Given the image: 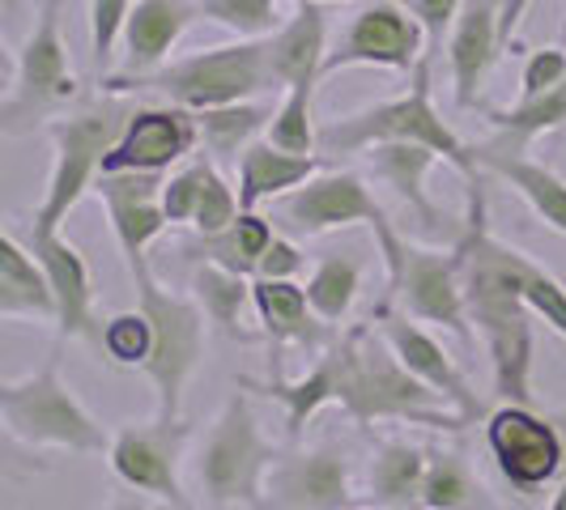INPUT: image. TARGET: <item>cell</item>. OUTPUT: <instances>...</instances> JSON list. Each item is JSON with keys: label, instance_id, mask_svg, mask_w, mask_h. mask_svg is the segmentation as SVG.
<instances>
[{"label": "cell", "instance_id": "obj_1", "mask_svg": "<svg viewBox=\"0 0 566 510\" xmlns=\"http://www.w3.org/2000/svg\"><path fill=\"white\" fill-rule=\"evenodd\" d=\"M340 349V408L354 425L405 422L426 429H460L469 425L434 387H426L413 370L392 353L384 332L370 323H354L345 337H337Z\"/></svg>", "mask_w": 566, "mask_h": 510}, {"label": "cell", "instance_id": "obj_2", "mask_svg": "<svg viewBox=\"0 0 566 510\" xmlns=\"http://www.w3.org/2000/svg\"><path fill=\"white\" fill-rule=\"evenodd\" d=\"M430 77H434V60H422L409 73V89L405 94L319 124V153L324 158H345V153H367L375 145H426L452 170H460L464 183L482 179L485 170L478 162V149L464 141L452 124L443 119V111L434 107Z\"/></svg>", "mask_w": 566, "mask_h": 510}, {"label": "cell", "instance_id": "obj_3", "mask_svg": "<svg viewBox=\"0 0 566 510\" xmlns=\"http://www.w3.org/2000/svg\"><path fill=\"white\" fill-rule=\"evenodd\" d=\"M277 455L264 438L248 387L234 383L192 451V481L209 510H269V472Z\"/></svg>", "mask_w": 566, "mask_h": 510}, {"label": "cell", "instance_id": "obj_4", "mask_svg": "<svg viewBox=\"0 0 566 510\" xmlns=\"http://www.w3.org/2000/svg\"><path fill=\"white\" fill-rule=\"evenodd\" d=\"M137 111L128 103V94H107L98 103H85L77 111H64L48 124L52 137V170H48V188L34 204V230H60L69 222V213L82 204L98 179H103V158L119 141L128 115Z\"/></svg>", "mask_w": 566, "mask_h": 510}, {"label": "cell", "instance_id": "obj_5", "mask_svg": "<svg viewBox=\"0 0 566 510\" xmlns=\"http://www.w3.org/2000/svg\"><path fill=\"white\" fill-rule=\"evenodd\" d=\"M0 422L9 438L30 451L107 455L115 438L64 383L60 358H48V366L0 383Z\"/></svg>", "mask_w": 566, "mask_h": 510}, {"label": "cell", "instance_id": "obj_6", "mask_svg": "<svg viewBox=\"0 0 566 510\" xmlns=\"http://www.w3.org/2000/svg\"><path fill=\"white\" fill-rule=\"evenodd\" d=\"M107 94H158L163 103L188 107V111H209V107H230V103H248L260 98L269 82V47L264 39H234V43H218V47H200L192 56L170 60L158 73L137 77V82H119V77H103Z\"/></svg>", "mask_w": 566, "mask_h": 510}, {"label": "cell", "instance_id": "obj_7", "mask_svg": "<svg viewBox=\"0 0 566 510\" xmlns=\"http://www.w3.org/2000/svg\"><path fill=\"white\" fill-rule=\"evenodd\" d=\"M375 234V247L384 259V277H388V294L384 302L413 315L418 323H434L448 328L464 344H473V319H469V302H464V281H460V259L455 247H422L409 234L392 226V217H384Z\"/></svg>", "mask_w": 566, "mask_h": 510}, {"label": "cell", "instance_id": "obj_8", "mask_svg": "<svg viewBox=\"0 0 566 510\" xmlns=\"http://www.w3.org/2000/svg\"><path fill=\"white\" fill-rule=\"evenodd\" d=\"M64 0H43L34 13V26L13 56V77L0 103V128L9 137H27L34 128H48L82 98V82L73 73L64 26H60Z\"/></svg>", "mask_w": 566, "mask_h": 510}, {"label": "cell", "instance_id": "obj_9", "mask_svg": "<svg viewBox=\"0 0 566 510\" xmlns=\"http://www.w3.org/2000/svg\"><path fill=\"white\" fill-rule=\"evenodd\" d=\"M133 285H137V307L154 323V353H149V362L142 370L145 379L154 383L158 417L179 422L184 417L188 383H192V374L200 370V358H205L209 319L192 302V294H170L149 268L133 273Z\"/></svg>", "mask_w": 566, "mask_h": 510}, {"label": "cell", "instance_id": "obj_10", "mask_svg": "<svg viewBox=\"0 0 566 510\" xmlns=\"http://www.w3.org/2000/svg\"><path fill=\"white\" fill-rule=\"evenodd\" d=\"M426 56L422 22L400 4V0H363L337 43L328 47L324 77H337L345 68H388V73H413Z\"/></svg>", "mask_w": 566, "mask_h": 510}, {"label": "cell", "instance_id": "obj_11", "mask_svg": "<svg viewBox=\"0 0 566 510\" xmlns=\"http://www.w3.org/2000/svg\"><path fill=\"white\" fill-rule=\"evenodd\" d=\"M188 438L192 429L188 422H167V417H154V422H133L119 425L112 438V464L115 481L124 489H137L145 498H158L170 510H184L192 498L184 493V459H188Z\"/></svg>", "mask_w": 566, "mask_h": 510}, {"label": "cell", "instance_id": "obj_12", "mask_svg": "<svg viewBox=\"0 0 566 510\" xmlns=\"http://www.w3.org/2000/svg\"><path fill=\"white\" fill-rule=\"evenodd\" d=\"M485 447L515 489H541L566 464L563 429L541 417L533 404H499L485 417Z\"/></svg>", "mask_w": 566, "mask_h": 510}, {"label": "cell", "instance_id": "obj_13", "mask_svg": "<svg viewBox=\"0 0 566 510\" xmlns=\"http://www.w3.org/2000/svg\"><path fill=\"white\" fill-rule=\"evenodd\" d=\"M277 217L285 222V230H294L303 238H319V234H333V230L349 226L375 230L388 213L375 200V192L367 188L363 174L324 167L315 170L303 188H294V192H285L277 200Z\"/></svg>", "mask_w": 566, "mask_h": 510}, {"label": "cell", "instance_id": "obj_14", "mask_svg": "<svg viewBox=\"0 0 566 510\" xmlns=\"http://www.w3.org/2000/svg\"><path fill=\"white\" fill-rule=\"evenodd\" d=\"M354 502V464L333 438L285 455L269 472V510H349Z\"/></svg>", "mask_w": 566, "mask_h": 510}, {"label": "cell", "instance_id": "obj_15", "mask_svg": "<svg viewBox=\"0 0 566 510\" xmlns=\"http://www.w3.org/2000/svg\"><path fill=\"white\" fill-rule=\"evenodd\" d=\"M200 145L197 111L175 107V103H145L128 115L119 141L103 158V174L115 170H149V174H170L184 158H192Z\"/></svg>", "mask_w": 566, "mask_h": 510}, {"label": "cell", "instance_id": "obj_16", "mask_svg": "<svg viewBox=\"0 0 566 510\" xmlns=\"http://www.w3.org/2000/svg\"><path fill=\"white\" fill-rule=\"evenodd\" d=\"M163 179L167 174H149V170H115V174H103L94 188L107 209V226L124 255L128 277L149 268V247L170 226L163 209Z\"/></svg>", "mask_w": 566, "mask_h": 510}, {"label": "cell", "instance_id": "obj_17", "mask_svg": "<svg viewBox=\"0 0 566 510\" xmlns=\"http://www.w3.org/2000/svg\"><path fill=\"white\" fill-rule=\"evenodd\" d=\"M370 319H375V328L384 332V340L392 344V353H397L400 362L413 370L426 387H434L439 396L448 400L464 422L485 417V400L473 392L469 374L455 366L452 353L426 332V323H418L413 315H405L400 307H392V302H379Z\"/></svg>", "mask_w": 566, "mask_h": 510}, {"label": "cell", "instance_id": "obj_18", "mask_svg": "<svg viewBox=\"0 0 566 510\" xmlns=\"http://www.w3.org/2000/svg\"><path fill=\"white\" fill-rule=\"evenodd\" d=\"M30 252L39 255L48 281L56 289V332L60 340H85L103 349V319L94 307V281L90 264L77 243H69L60 230L30 226Z\"/></svg>", "mask_w": 566, "mask_h": 510}, {"label": "cell", "instance_id": "obj_19", "mask_svg": "<svg viewBox=\"0 0 566 510\" xmlns=\"http://www.w3.org/2000/svg\"><path fill=\"white\" fill-rule=\"evenodd\" d=\"M503 0H464L455 30L448 39V73H452V98L460 111L482 107V89L494 73L503 43Z\"/></svg>", "mask_w": 566, "mask_h": 510}, {"label": "cell", "instance_id": "obj_20", "mask_svg": "<svg viewBox=\"0 0 566 510\" xmlns=\"http://www.w3.org/2000/svg\"><path fill=\"white\" fill-rule=\"evenodd\" d=\"M197 18V0H137L124 22V39H119V68L107 77L137 82V77L158 73L163 64H170V52L179 47V39Z\"/></svg>", "mask_w": 566, "mask_h": 510}, {"label": "cell", "instance_id": "obj_21", "mask_svg": "<svg viewBox=\"0 0 566 510\" xmlns=\"http://www.w3.org/2000/svg\"><path fill=\"white\" fill-rule=\"evenodd\" d=\"M269 82L277 94L294 85L324 82V60H328V9L319 0H294L285 22L269 39Z\"/></svg>", "mask_w": 566, "mask_h": 510}, {"label": "cell", "instance_id": "obj_22", "mask_svg": "<svg viewBox=\"0 0 566 510\" xmlns=\"http://www.w3.org/2000/svg\"><path fill=\"white\" fill-rule=\"evenodd\" d=\"M252 298H255V323L260 332L273 344V358L282 349H303V353H324L333 337L319 315H315L312 298H307V285L298 281H269V277H252Z\"/></svg>", "mask_w": 566, "mask_h": 510}, {"label": "cell", "instance_id": "obj_23", "mask_svg": "<svg viewBox=\"0 0 566 510\" xmlns=\"http://www.w3.org/2000/svg\"><path fill=\"white\" fill-rule=\"evenodd\" d=\"M239 387H248V392H264V396L273 400V404L282 408L290 443H298V438H303V429L315 422V413L340 400V349H337V340L315 358V366L307 370L303 379H285L282 366H273L269 379H239Z\"/></svg>", "mask_w": 566, "mask_h": 510}, {"label": "cell", "instance_id": "obj_24", "mask_svg": "<svg viewBox=\"0 0 566 510\" xmlns=\"http://www.w3.org/2000/svg\"><path fill=\"white\" fill-rule=\"evenodd\" d=\"M328 167L324 153H290L269 137H260L243 149L239 167H234V188H239V204L243 209H260L269 200H282L285 192L303 188L315 170Z\"/></svg>", "mask_w": 566, "mask_h": 510}, {"label": "cell", "instance_id": "obj_25", "mask_svg": "<svg viewBox=\"0 0 566 510\" xmlns=\"http://www.w3.org/2000/svg\"><path fill=\"white\" fill-rule=\"evenodd\" d=\"M478 162L485 174H499L515 196L533 209L545 230L566 234V179L554 167L537 162L533 153H507V149H490V145H473Z\"/></svg>", "mask_w": 566, "mask_h": 510}, {"label": "cell", "instance_id": "obj_26", "mask_svg": "<svg viewBox=\"0 0 566 510\" xmlns=\"http://www.w3.org/2000/svg\"><path fill=\"white\" fill-rule=\"evenodd\" d=\"M0 319H48L56 323V289L48 281L39 255L18 230L0 234Z\"/></svg>", "mask_w": 566, "mask_h": 510}, {"label": "cell", "instance_id": "obj_27", "mask_svg": "<svg viewBox=\"0 0 566 510\" xmlns=\"http://www.w3.org/2000/svg\"><path fill=\"white\" fill-rule=\"evenodd\" d=\"M363 158H367L370 174L384 179L426 230L443 226L439 204H434L430 192H426V179H430L434 162H443L434 149H426V145H375V149H367Z\"/></svg>", "mask_w": 566, "mask_h": 510}, {"label": "cell", "instance_id": "obj_28", "mask_svg": "<svg viewBox=\"0 0 566 510\" xmlns=\"http://www.w3.org/2000/svg\"><path fill=\"white\" fill-rule=\"evenodd\" d=\"M430 468V451L409 438H384L367 472V498L384 510H418Z\"/></svg>", "mask_w": 566, "mask_h": 510}, {"label": "cell", "instance_id": "obj_29", "mask_svg": "<svg viewBox=\"0 0 566 510\" xmlns=\"http://www.w3.org/2000/svg\"><path fill=\"white\" fill-rule=\"evenodd\" d=\"M490 124V149H507V153H528V145L566 128V82L545 89V94H520L511 107H482Z\"/></svg>", "mask_w": 566, "mask_h": 510}, {"label": "cell", "instance_id": "obj_30", "mask_svg": "<svg viewBox=\"0 0 566 510\" xmlns=\"http://www.w3.org/2000/svg\"><path fill=\"white\" fill-rule=\"evenodd\" d=\"M273 238H277L273 222H269L260 209H243L227 230L188 238V243H184V255H188L192 264H197V259H209V264H222L230 273L255 277L264 252L273 247Z\"/></svg>", "mask_w": 566, "mask_h": 510}, {"label": "cell", "instance_id": "obj_31", "mask_svg": "<svg viewBox=\"0 0 566 510\" xmlns=\"http://www.w3.org/2000/svg\"><path fill=\"white\" fill-rule=\"evenodd\" d=\"M192 302H197L205 319H209V328H218L227 340H252L248 332V307H255L252 298V277H243V273H230L222 264H209V259H197L192 264Z\"/></svg>", "mask_w": 566, "mask_h": 510}, {"label": "cell", "instance_id": "obj_32", "mask_svg": "<svg viewBox=\"0 0 566 510\" xmlns=\"http://www.w3.org/2000/svg\"><path fill=\"white\" fill-rule=\"evenodd\" d=\"M273 111H277V103H255V98H248V103H230V107L197 111L205 153H209L218 167H239L243 149L269 132Z\"/></svg>", "mask_w": 566, "mask_h": 510}, {"label": "cell", "instance_id": "obj_33", "mask_svg": "<svg viewBox=\"0 0 566 510\" xmlns=\"http://www.w3.org/2000/svg\"><path fill=\"white\" fill-rule=\"evenodd\" d=\"M418 510H499V502L460 451H430Z\"/></svg>", "mask_w": 566, "mask_h": 510}, {"label": "cell", "instance_id": "obj_34", "mask_svg": "<svg viewBox=\"0 0 566 510\" xmlns=\"http://www.w3.org/2000/svg\"><path fill=\"white\" fill-rule=\"evenodd\" d=\"M358 294H363V259L349 252L324 255L312 268V277H307V298H312L315 315L324 323H333V328L349 319Z\"/></svg>", "mask_w": 566, "mask_h": 510}, {"label": "cell", "instance_id": "obj_35", "mask_svg": "<svg viewBox=\"0 0 566 510\" xmlns=\"http://www.w3.org/2000/svg\"><path fill=\"white\" fill-rule=\"evenodd\" d=\"M290 153H319V124H315V85H294L277 98L273 124L264 132Z\"/></svg>", "mask_w": 566, "mask_h": 510}, {"label": "cell", "instance_id": "obj_36", "mask_svg": "<svg viewBox=\"0 0 566 510\" xmlns=\"http://www.w3.org/2000/svg\"><path fill=\"white\" fill-rule=\"evenodd\" d=\"M200 18L227 26L234 39H269L282 26V0H197Z\"/></svg>", "mask_w": 566, "mask_h": 510}, {"label": "cell", "instance_id": "obj_37", "mask_svg": "<svg viewBox=\"0 0 566 510\" xmlns=\"http://www.w3.org/2000/svg\"><path fill=\"white\" fill-rule=\"evenodd\" d=\"M103 353L112 366H145L149 353H154V323L149 315L137 311H119L103 323Z\"/></svg>", "mask_w": 566, "mask_h": 510}, {"label": "cell", "instance_id": "obj_38", "mask_svg": "<svg viewBox=\"0 0 566 510\" xmlns=\"http://www.w3.org/2000/svg\"><path fill=\"white\" fill-rule=\"evenodd\" d=\"M239 213H243V204H239V188H234L227 174H222V167L209 158L197 217H192V234H218V230H227Z\"/></svg>", "mask_w": 566, "mask_h": 510}, {"label": "cell", "instance_id": "obj_39", "mask_svg": "<svg viewBox=\"0 0 566 510\" xmlns=\"http://www.w3.org/2000/svg\"><path fill=\"white\" fill-rule=\"evenodd\" d=\"M205 170H209V153H192V162L170 170L163 179V209H167L170 226H192L200 204V188H205Z\"/></svg>", "mask_w": 566, "mask_h": 510}, {"label": "cell", "instance_id": "obj_40", "mask_svg": "<svg viewBox=\"0 0 566 510\" xmlns=\"http://www.w3.org/2000/svg\"><path fill=\"white\" fill-rule=\"evenodd\" d=\"M137 0H90V52H94V68L107 77L112 56L119 52L124 39V22L133 13Z\"/></svg>", "mask_w": 566, "mask_h": 510}, {"label": "cell", "instance_id": "obj_41", "mask_svg": "<svg viewBox=\"0 0 566 510\" xmlns=\"http://www.w3.org/2000/svg\"><path fill=\"white\" fill-rule=\"evenodd\" d=\"M426 30V56L439 60V52H448V39L455 30V18L464 9V0H400Z\"/></svg>", "mask_w": 566, "mask_h": 510}, {"label": "cell", "instance_id": "obj_42", "mask_svg": "<svg viewBox=\"0 0 566 510\" xmlns=\"http://www.w3.org/2000/svg\"><path fill=\"white\" fill-rule=\"evenodd\" d=\"M528 311L537 315L549 332H558L566 340V285L549 273V268H537V277L528 281Z\"/></svg>", "mask_w": 566, "mask_h": 510}, {"label": "cell", "instance_id": "obj_43", "mask_svg": "<svg viewBox=\"0 0 566 510\" xmlns=\"http://www.w3.org/2000/svg\"><path fill=\"white\" fill-rule=\"evenodd\" d=\"M566 82V47H537L524 56V68H520V94H545L554 85Z\"/></svg>", "mask_w": 566, "mask_h": 510}, {"label": "cell", "instance_id": "obj_44", "mask_svg": "<svg viewBox=\"0 0 566 510\" xmlns=\"http://www.w3.org/2000/svg\"><path fill=\"white\" fill-rule=\"evenodd\" d=\"M303 264H307L303 247H298L294 238L277 234V238H273V247H269L264 259H260V273H255V277H269V281H294V277L303 273Z\"/></svg>", "mask_w": 566, "mask_h": 510}, {"label": "cell", "instance_id": "obj_45", "mask_svg": "<svg viewBox=\"0 0 566 510\" xmlns=\"http://www.w3.org/2000/svg\"><path fill=\"white\" fill-rule=\"evenodd\" d=\"M537 0H503V43L507 47H515V34H520V26H524V18H528V9H533Z\"/></svg>", "mask_w": 566, "mask_h": 510}, {"label": "cell", "instance_id": "obj_46", "mask_svg": "<svg viewBox=\"0 0 566 510\" xmlns=\"http://www.w3.org/2000/svg\"><path fill=\"white\" fill-rule=\"evenodd\" d=\"M103 510H149V502H145V493H137V489H133V493H119V498H112Z\"/></svg>", "mask_w": 566, "mask_h": 510}, {"label": "cell", "instance_id": "obj_47", "mask_svg": "<svg viewBox=\"0 0 566 510\" xmlns=\"http://www.w3.org/2000/svg\"><path fill=\"white\" fill-rule=\"evenodd\" d=\"M549 510H566V481L554 489V498H549Z\"/></svg>", "mask_w": 566, "mask_h": 510}, {"label": "cell", "instance_id": "obj_48", "mask_svg": "<svg viewBox=\"0 0 566 510\" xmlns=\"http://www.w3.org/2000/svg\"><path fill=\"white\" fill-rule=\"evenodd\" d=\"M319 4H345V0H319Z\"/></svg>", "mask_w": 566, "mask_h": 510}, {"label": "cell", "instance_id": "obj_49", "mask_svg": "<svg viewBox=\"0 0 566 510\" xmlns=\"http://www.w3.org/2000/svg\"><path fill=\"white\" fill-rule=\"evenodd\" d=\"M184 510H200V507H197V502H188V507H184Z\"/></svg>", "mask_w": 566, "mask_h": 510}, {"label": "cell", "instance_id": "obj_50", "mask_svg": "<svg viewBox=\"0 0 566 510\" xmlns=\"http://www.w3.org/2000/svg\"><path fill=\"white\" fill-rule=\"evenodd\" d=\"M349 510H363V507H349ZM370 510H384V507H370Z\"/></svg>", "mask_w": 566, "mask_h": 510}, {"label": "cell", "instance_id": "obj_51", "mask_svg": "<svg viewBox=\"0 0 566 510\" xmlns=\"http://www.w3.org/2000/svg\"><path fill=\"white\" fill-rule=\"evenodd\" d=\"M34 4H43V0H34Z\"/></svg>", "mask_w": 566, "mask_h": 510}]
</instances>
